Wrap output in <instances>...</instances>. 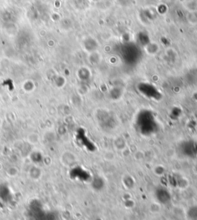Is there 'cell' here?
<instances>
[{"mask_svg": "<svg viewBox=\"0 0 197 220\" xmlns=\"http://www.w3.org/2000/svg\"><path fill=\"white\" fill-rule=\"evenodd\" d=\"M186 216L188 220H197V205H192L187 208Z\"/></svg>", "mask_w": 197, "mask_h": 220, "instance_id": "obj_1", "label": "cell"}, {"mask_svg": "<svg viewBox=\"0 0 197 220\" xmlns=\"http://www.w3.org/2000/svg\"><path fill=\"white\" fill-rule=\"evenodd\" d=\"M41 170L39 168H33L32 169H30L29 175L30 177L33 178V179H38L41 176L42 171H40Z\"/></svg>", "mask_w": 197, "mask_h": 220, "instance_id": "obj_2", "label": "cell"}]
</instances>
